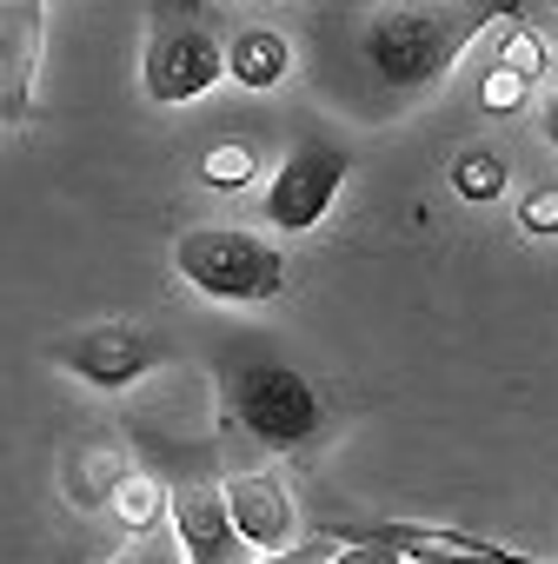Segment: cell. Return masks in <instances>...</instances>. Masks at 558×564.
Segmentation results:
<instances>
[{"label": "cell", "mask_w": 558, "mask_h": 564, "mask_svg": "<svg viewBox=\"0 0 558 564\" xmlns=\"http://www.w3.org/2000/svg\"><path fill=\"white\" fill-rule=\"evenodd\" d=\"M512 14L518 0H340L333 80L366 113H406Z\"/></svg>", "instance_id": "obj_1"}, {"label": "cell", "mask_w": 558, "mask_h": 564, "mask_svg": "<svg viewBox=\"0 0 558 564\" xmlns=\"http://www.w3.org/2000/svg\"><path fill=\"white\" fill-rule=\"evenodd\" d=\"M219 419H226V432L239 425L259 452H279V458L313 452L333 425L313 379L266 352H233L219 366Z\"/></svg>", "instance_id": "obj_2"}, {"label": "cell", "mask_w": 558, "mask_h": 564, "mask_svg": "<svg viewBox=\"0 0 558 564\" xmlns=\"http://www.w3.org/2000/svg\"><path fill=\"white\" fill-rule=\"evenodd\" d=\"M173 272L213 306H272L293 286L287 246L246 226H193L173 239Z\"/></svg>", "instance_id": "obj_3"}, {"label": "cell", "mask_w": 558, "mask_h": 564, "mask_svg": "<svg viewBox=\"0 0 558 564\" xmlns=\"http://www.w3.org/2000/svg\"><path fill=\"white\" fill-rule=\"evenodd\" d=\"M226 34L213 28V14L200 0H153L147 14V47H140V94L153 107H186L200 94H213L233 67H226Z\"/></svg>", "instance_id": "obj_4"}, {"label": "cell", "mask_w": 558, "mask_h": 564, "mask_svg": "<svg viewBox=\"0 0 558 564\" xmlns=\"http://www.w3.org/2000/svg\"><path fill=\"white\" fill-rule=\"evenodd\" d=\"M346 173H353L346 147H340V140H326V133H307L287 160H279V173L266 180V199H259L266 226H272V232H287V239L313 232V226L333 213V199H340Z\"/></svg>", "instance_id": "obj_5"}, {"label": "cell", "mask_w": 558, "mask_h": 564, "mask_svg": "<svg viewBox=\"0 0 558 564\" xmlns=\"http://www.w3.org/2000/svg\"><path fill=\"white\" fill-rule=\"evenodd\" d=\"M54 359H61L81 386H94V392H133L147 372H160V366L173 359V346H167L153 326H140V319H100V326L61 339Z\"/></svg>", "instance_id": "obj_6"}, {"label": "cell", "mask_w": 558, "mask_h": 564, "mask_svg": "<svg viewBox=\"0 0 558 564\" xmlns=\"http://www.w3.org/2000/svg\"><path fill=\"white\" fill-rule=\"evenodd\" d=\"M41 54H47V8L41 0H0V120L8 127L34 120Z\"/></svg>", "instance_id": "obj_7"}, {"label": "cell", "mask_w": 558, "mask_h": 564, "mask_svg": "<svg viewBox=\"0 0 558 564\" xmlns=\"http://www.w3.org/2000/svg\"><path fill=\"white\" fill-rule=\"evenodd\" d=\"M173 538H180L186 564H246V531L233 524L226 485H213V478L173 485Z\"/></svg>", "instance_id": "obj_8"}, {"label": "cell", "mask_w": 558, "mask_h": 564, "mask_svg": "<svg viewBox=\"0 0 558 564\" xmlns=\"http://www.w3.org/2000/svg\"><path fill=\"white\" fill-rule=\"evenodd\" d=\"M346 538H379L393 544L406 564H558V557H525L512 544H492L479 531H446V524H406V518H386V524H346Z\"/></svg>", "instance_id": "obj_9"}, {"label": "cell", "mask_w": 558, "mask_h": 564, "mask_svg": "<svg viewBox=\"0 0 558 564\" xmlns=\"http://www.w3.org/2000/svg\"><path fill=\"white\" fill-rule=\"evenodd\" d=\"M226 505H233V524L246 531L253 551L300 544V505L279 471H226Z\"/></svg>", "instance_id": "obj_10"}, {"label": "cell", "mask_w": 558, "mask_h": 564, "mask_svg": "<svg viewBox=\"0 0 558 564\" xmlns=\"http://www.w3.org/2000/svg\"><path fill=\"white\" fill-rule=\"evenodd\" d=\"M127 471H133V458L120 445H74L61 458V498L74 511H114V491L127 485Z\"/></svg>", "instance_id": "obj_11"}, {"label": "cell", "mask_w": 558, "mask_h": 564, "mask_svg": "<svg viewBox=\"0 0 558 564\" xmlns=\"http://www.w3.org/2000/svg\"><path fill=\"white\" fill-rule=\"evenodd\" d=\"M226 67H233V80H239V87L272 94L279 80L293 74V41L279 34V28H239V34H233V47H226Z\"/></svg>", "instance_id": "obj_12"}, {"label": "cell", "mask_w": 558, "mask_h": 564, "mask_svg": "<svg viewBox=\"0 0 558 564\" xmlns=\"http://www.w3.org/2000/svg\"><path fill=\"white\" fill-rule=\"evenodd\" d=\"M114 518H120L127 531H167V524H173V485H160L147 465H133L127 485L114 491Z\"/></svg>", "instance_id": "obj_13"}, {"label": "cell", "mask_w": 558, "mask_h": 564, "mask_svg": "<svg viewBox=\"0 0 558 564\" xmlns=\"http://www.w3.org/2000/svg\"><path fill=\"white\" fill-rule=\"evenodd\" d=\"M505 180H512V166H505L492 147H465V153L452 160V193H459L465 206H492V199L505 193Z\"/></svg>", "instance_id": "obj_14"}, {"label": "cell", "mask_w": 558, "mask_h": 564, "mask_svg": "<svg viewBox=\"0 0 558 564\" xmlns=\"http://www.w3.org/2000/svg\"><path fill=\"white\" fill-rule=\"evenodd\" d=\"M532 74H518V67H505V61H485V74H479V87H472V100H479V113H492V120H505V113H518L525 100H532Z\"/></svg>", "instance_id": "obj_15"}, {"label": "cell", "mask_w": 558, "mask_h": 564, "mask_svg": "<svg viewBox=\"0 0 558 564\" xmlns=\"http://www.w3.org/2000/svg\"><path fill=\"white\" fill-rule=\"evenodd\" d=\"M253 173H259V160H253V147H246V140H219V147L200 160V180H206V186H219V193L246 186Z\"/></svg>", "instance_id": "obj_16"}, {"label": "cell", "mask_w": 558, "mask_h": 564, "mask_svg": "<svg viewBox=\"0 0 558 564\" xmlns=\"http://www.w3.org/2000/svg\"><path fill=\"white\" fill-rule=\"evenodd\" d=\"M492 61H505V67H518V74H532V80H538V74L551 67V47H545L532 28L505 21V28H498V47H492Z\"/></svg>", "instance_id": "obj_17"}, {"label": "cell", "mask_w": 558, "mask_h": 564, "mask_svg": "<svg viewBox=\"0 0 558 564\" xmlns=\"http://www.w3.org/2000/svg\"><path fill=\"white\" fill-rule=\"evenodd\" d=\"M340 531H320V538H300V544H287V551H259V557H246V564H333L340 557Z\"/></svg>", "instance_id": "obj_18"}, {"label": "cell", "mask_w": 558, "mask_h": 564, "mask_svg": "<svg viewBox=\"0 0 558 564\" xmlns=\"http://www.w3.org/2000/svg\"><path fill=\"white\" fill-rule=\"evenodd\" d=\"M518 226H525L532 239H558V180H551V186H532V193L518 199Z\"/></svg>", "instance_id": "obj_19"}, {"label": "cell", "mask_w": 558, "mask_h": 564, "mask_svg": "<svg viewBox=\"0 0 558 564\" xmlns=\"http://www.w3.org/2000/svg\"><path fill=\"white\" fill-rule=\"evenodd\" d=\"M114 564H186V551H180V538H173V524H167V531H140V544L120 551Z\"/></svg>", "instance_id": "obj_20"}, {"label": "cell", "mask_w": 558, "mask_h": 564, "mask_svg": "<svg viewBox=\"0 0 558 564\" xmlns=\"http://www.w3.org/2000/svg\"><path fill=\"white\" fill-rule=\"evenodd\" d=\"M538 133H545V147H558V87H551V100L538 107Z\"/></svg>", "instance_id": "obj_21"}]
</instances>
